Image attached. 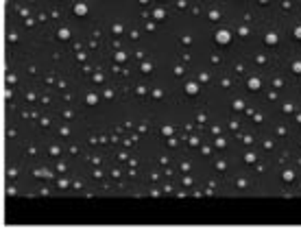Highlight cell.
<instances>
[{"label":"cell","instance_id":"1","mask_svg":"<svg viewBox=\"0 0 301 229\" xmlns=\"http://www.w3.org/2000/svg\"><path fill=\"white\" fill-rule=\"evenodd\" d=\"M214 37H216V42H218V44H229V39H231V33H229V31H225V29H221V31H218V33L214 35Z\"/></svg>","mask_w":301,"mask_h":229},{"label":"cell","instance_id":"2","mask_svg":"<svg viewBox=\"0 0 301 229\" xmlns=\"http://www.w3.org/2000/svg\"><path fill=\"white\" fill-rule=\"evenodd\" d=\"M74 13H77V15H85V13H87V5H85V2H77V5H74Z\"/></svg>","mask_w":301,"mask_h":229},{"label":"cell","instance_id":"3","mask_svg":"<svg viewBox=\"0 0 301 229\" xmlns=\"http://www.w3.org/2000/svg\"><path fill=\"white\" fill-rule=\"evenodd\" d=\"M186 92H188L190 96H194L196 92H199V85H196V83H188V85H186Z\"/></svg>","mask_w":301,"mask_h":229},{"label":"cell","instance_id":"4","mask_svg":"<svg viewBox=\"0 0 301 229\" xmlns=\"http://www.w3.org/2000/svg\"><path fill=\"white\" fill-rule=\"evenodd\" d=\"M264 42L271 44V46H273V44H277V35H275V33H268L266 37H264Z\"/></svg>","mask_w":301,"mask_h":229},{"label":"cell","instance_id":"5","mask_svg":"<svg viewBox=\"0 0 301 229\" xmlns=\"http://www.w3.org/2000/svg\"><path fill=\"white\" fill-rule=\"evenodd\" d=\"M57 35H59V39H68V37H70V31H68V29H59Z\"/></svg>","mask_w":301,"mask_h":229},{"label":"cell","instance_id":"6","mask_svg":"<svg viewBox=\"0 0 301 229\" xmlns=\"http://www.w3.org/2000/svg\"><path fill=\"white\" fill-rule=\"evenodd\" d=\"M249 87L251 89H260V79H249Z\"/></svg>","mask_w":301,"mask_h":229},{"label":"cell","instance_id":"7","mask_svg":"<svg viewBox=\"0 0 301 229\" xmlns=\"http://www.w3.org/2000/svg\"><path fill=\"white\" fill-rule=\"evenodd\" d=\"M96 103H98L96 94H87V105H96Z\"/></svg>","mask_w":301,"mask_h":229},{"label":"cell","instance_id":"8","mask_svg":"<svg viewBox=\"0 0 301 229\" xmlns=\"http://www.w3.org/2000/svg\"><path fill=\"white\" fill-rule=\"evenodd\" d=\"M293 72H295V74H301V61H295V63H293Z\"/></svg>","mask_w":301,"mask_h":229},{"label":"cell","instance_id":"9","mask_svg":"<svg viewBox=\"0 0 301 229\" xmlns=\"http://www.w3.org/2000/svg\"><path fill=\"white\" fill-rule=\"evenodd\" d=\"M35 175H37V177H44V179H48V177H50V172H48V170H37Z\"/></svg>","mask_w":301,"mask_h":229},{"label":"cell","instance_id":"10","mask_svg":"<svg viewBox=\"0 0 301 229\" xmlns=\"http://www.w3.org/2000/svg\"><path fill=\"white\" fill-rule=\"evenodd\" d=\"M284 179H286V181H293V179H295L293 170H286V172H284Z\"/></svg>","mask_w":301,"mask_h":229},{"label":"cell","instance_id":"11","mask_svg":"<svg viewBox=\"0 0 301 229\" xmlns=\"http://www.w3.org/2000/svg\"><path fill=\"white\" fill-rule=\"evenodd\" d=\"M244 162H247V164H253V162H255V155H253V153H249L247 157H244Z\"/></svg>","mask_w":301,"mask_h":229},{"label":"cell","instance_id":"12","mask_svg":"<svg viewBox=\"0 0 301 229\" xmlns=\"http://www.w3.org/2000/svg\"><path fill=\"white\" fill-rule=\"evenodd\" d=\"M161 133H164V135H170V133H172V127H164Z\"/></svg>","mask_w":301,"mask_h":229},{"label":"cell","instance_id":"13","mask_svg":"<svg viewBox=\"0 0 301 229\" xmlns=\"http://www.w3.org/2000/svg\"><path fill=\"white\" fill-rule=\"evenodd\" d=\"M155 17H157V20H161V17H164V11H161V9H157V11H155Z\"/></svg>","mask_w":301,"mask_h":229},{"label":"cell","instance_id":"14","mask_svg":"<svg viewBox=\"0 0 301 229\" xmlns=\"http://www.w3.org/2000/svg\"><path fill=\"white\" fill-rule=\"evenodd\" d=\"M295 37L301 39V26H297V29H295Z\"/></svg>","mask_w":301,"mask_h":229},{"label":"cell","instance_id":"15","mask_svg":"<svg viewBox=\"0 0 301 229\" xmlns=\"http://www.w3.org/2000/svg\"><path fill=\"white\" fill-rule=\"evenodd\" d=\"M142 70L144 72H151V63H142Z\"/></svg>","mask_w":301,"mask_h":229},{"label":"cell","instance_id":"16","mask_svg":"<svg viewBox=\"0 0 301 229\" xmlns=\"http://www.w3.org/2000/svg\"><path fill=\"white\" fill-rule=\"evenodd\" d=\"M234 109H242V100H236V103H234Z\"/></svg>","mask_w":301,"mask_h":229},{"label":"cell","instance_id":"17","mask_svg":"<svg viewBox=\"0 0 301 229\" xmlns=\"http://www.w3.org/2000/svg\"><path fill=\"white\" fill-rule=\"evenodd\" d=\"M209 17H212V20H218V11H209Z\"/></svg>","mask_w":301,"mask_h":229},{"label":"cell","instance_id":"18","mask_svg":"<svg viewBox=\"0 0 301 229\" xmlns=\"http://www.w3.org/2000/svg\"><path fill=\"white\" fill-rule=\"evenodd\" d=\"M260 2H262V5H264V2H266V0H260Z\"/></svg>","mask_w":301,"mask_h":229}]
</instances>
